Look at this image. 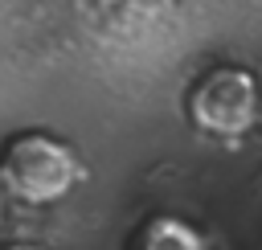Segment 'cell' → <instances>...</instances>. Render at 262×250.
<instances>
[{"label": "cell", "mask_w": 262, "mask_h": 250, "mask_svg": "<svg viewBox=\"0 0 262 250\" xmlns=\"http://www.w3.org/2000/svg\"><path fill=\"white\" fill-rule=\"evenodd\" d=\"M8 209H12V197H8V184H4V176H0V234H4V225H8Z\"/></svg>", "instance_id": "cell-5"}, {"label": "cell", "mask_w": 262, "mask_h": 250, "mask_svg": "<svg viewBox=\"0 0 262 250\" xmlns=\"http://www.w3.org/2000/svg\"><path fill=\"white\" fill-rule=\"evenodd\" d=\"M188 0H70L78 41L106 66H143L184 29Z\"/></svg>", "instance_id": "cell-1"}, {"label": "cell", "mask_w": 262, "mask_h": 250, "mask_svg": "<svg viewBox=\"0 0 262 250\" xmlns=\"http://www.w3.org/2000/svg\"><path fill=\"white\" fill-rule=\"evenodd\" d=\"M0 176L8 184L12 205L53 209V205L70 201L86 184L90 168H86L82 152L70 139H61L57 131L25 127V131L4 139V148H0Z\"/></svg>", "instance_id": "cell-2"}, {"label": "cell", "mask_w": 262, "mask_h": 250, "mask_svg": "<svg viewBox=\"0 0 262 250\" xmlns=\"http://www.w3.org/2000/svg\"><path fill=\"white\" fill-rule=\"evenodd\" d=\"M131 250H213L205 230L180 213H151L131 238Z\"/></svg>", "instance_id": "cell-4"}, {"label": "cell", "mask_w": 262, "mask_h": 250, "mask_svg": "<svg viewBox=\"0 0 262 250\" xmlns=\"http://www.w3.org/2000/svg\"><path fill=\"white\" fill-rule=\"evenodd\" d=\"M184 119L213 143H242L262 131V78L242 61L205 66L184 90Z\"/></svg>", "instance_id": "cell-3"}, {"label": "cell", "mask_w": 262, "mask_h": 250, "mask_svg": "<svg viewBox=\"0 0 262 250\" xmlns=\"http://www.w3.org/2000/svg\"><path fill=\"white\" fill-rule=\"evenodd\" d=\"M0 250H49V246H41V242H25V238H16V242H0Z\"/></svg>", "instance_id": "cell-6"}]
</instances>
